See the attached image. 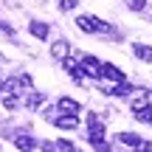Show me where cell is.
<instances>
[{
  "instance_id": "cell-4",
  "label": "cell",
  "mask_w": 152,
  "mask_h": 152,
  "mask_svg": "<svg viewBox=\"0 0 152 152\" xmlns=\"http://www.w3.org/2000/svg\"><path fill=\"white\" fill-rule=\"evenodd\" d=\"M102 79L113 82V85H118V82H127V76L118 71L115 65H102Z\"/></svg>"
},
{
  "instance_id": "cell-14",
  "label": "cell",
  "mask_w": 152,
  "mask_h": 152,
  "mask_svg": "<svg viewBox=\"0 0 152 152\" xmlns=\"http://www.w3.org/2000/svg\"><path fill=\"white\" fill-rule=\"evenodd\" d=\"M127 6H130L132 11H144V6H147V0H124Z\"/></svg>"
},
{
  "instance_id": "cell-1",
  "label": "cell",
  "mask_w": 152,
  "mask_h": 152,
  "mask_svg": "<svg viewBox=\"0 0 152 152\" xmlns=\"http://www.w3.org/2000/svg\"><path fill=\"white\" fill-rule=\"evenodd\" d=\"M76 26H79L82 31H87V34H99V31L110 34V31H113L107 23H102L99 17H90V14H79V17H76Z\"/></svg>"
},
{
  "instance_id": "cell-16",
  "label": "cell",
  "mask_w": 152,
  "mask_h": 152,
  "mask_svg": "<svg viewBox=\"0 0 152 152\" xmlns=\"http://www.w3.org/2000/svg\"><path fill=\"white\" fill-rule=\"evenodd\" d=\"M135 152H152V144H149V141H141V144L135 147Z\"/></svg>"
},
{
  "instance_id": "cell-2",
  "label": "cell",
  "mask_w": 152,
  "mask_h": 152,
  "mask_svg": "<svg viewBox=\"0 0 152 152\" xmlns=\"http://www.w3.org/2000/svg\"><path fill=\"white\" fill-rule=\"evenodd\" d=\"M79 65H82V71H85V76H90V79H102V62H99L96 56H82Z\"/></svg>"
},
{
  "instance_id": "cell-15",
  "label": "cell",
  "mask_w": 152,
  "mask_h": 152,
  "mask_svg": "<svg viewBox=\"0 0 152 152\" xmlns=\"http://www.w3.org/2000/svg\"><path fill=\"white\" fill-rule=\"evenodd\" d=\"M76 3H79V0H59V11H71V9H76Z\"/></svg>"
},
{
  "instance_id": "cell-19",
  "label": "cell",
  "mask_w": 152,
  "mask_h": 152,
  "mask_svg": "<svg viewBox=\"0 0 152 152\" xmlns=\"http://www.w3.org/2000/svg\"><path fill=\"white\" fill-rule=\"evenodd\" d=\"M76 152H79V149H76Z\"/></svg>"
},
{
  "instance_id": "cell-3",
  "label": "cell",
  "mask_w": 152,
  "mask_h": 152,
  "mask_svg": "<svg viewBox=\"0 0 152 152\" xmlns=\"http://www.w3.org/2000/svg\"><path fill=\"white\" fill-rule=\"evenodd\" d=\"M68 54H71V42H68V39H56V42L51 45V56H54V59L65 62Z\"/></svg>"
},
{
  "instance_id": "cell-10",
  "label": "cell",
  "mask_w": 152,
  "mask_h": 152,
  "mask_svg": "<svg viewBox=\"0 0 152 152\" xmlns=\"http://www.w3.org/2000/svg\"><path fill=\"white\" fill-rule=\"evenodd\" d=\"M42 102H45L42 93H31V96L26 99V107H28V110H39V107H42Z\"/></svg>"
},
{
  "instance_id": "cell-6",
  "label": "cell",
  "mask_w": 152,
  "mask_h": 152,
  "mask_svg": "<svg viewBox=\"0 0 152 152\" xmlns=\"http://www.w3.org/2000/svg\"><path fill=\"white\" fill-rule=\"evenodd\" d=\"M59 110H62V113H68V115H79V102L71 99V96H62L59 99Z\"/></svg>"
},
{
  "instance_id": "cell-17",
  "label": "cell",
  "mask_w": 152,
  "mask_h": 152,
  "mask_svg": "<svg viewBox=\"0 0 152 152\" xmlns=\"http://www.w3.org/2000/svg\"><path fill=\"white\" fill-rule=\"evenodd\" d=\"M96 147V152H110V144H104V141H99V144H93Z\"/></svg>"
},
{
  "instance_id": "cell-8",
  "label": "cell",
  "mask_w": 152,
  "mask_h": 152,
  "mask_svg": "<svg viewBox=\"0 0 152 152\" xmlns=\"http://www.w3.org/2000/svg\"><path fill=\"white\" fill-rule=\"evenodd\" d=\"M56 127H59V130H76V127H79V118H76V115H59V118L54 121Z\"/></svg>"
},
{
  "instance_id": "cell-18",
  "label": "cell",
  "mask_w": 152,
  "mask_h": 152,
  "mask_svg": "<svg viewBox=\"0 0 152 152\" xmlns=\"http://www.w3.org/2000/svg\"><path fill=\"white\" fill-rule=\"evenodd\" d=\"M3 85H6V82H3V76H0V90H3Z\"/></svg>"
},
{
  "instance_id": "cell-7",
  "label": "cell",
  "mask_w": 152,
  "mask_h": 152,
  "mask_svg": "<svg viewBox=\"0 0 152 152\" xmlns=\"http://www.w3.org/2000/svg\"><path fill=\"white\" fill-rule=\"evenodd\" d=\"M14 147L20 152H31L34 147H37V141H34L31 135H14Z\"/></svg>"
},
{
  "instance_id": "cell-11",
  "label": "cell",
  "mask_w": 152,
  "mask_h": 152,
  "mask_svg": "<svg viewBox=\"0 0 152 152\" xmlns=\"http://www.w3.org/2000/svg\"><path fill=\"white\" fill-rule=\"evenodd\" d=\"M135 113V118L138 121H144V124H152V104H147V107H141V110H132Z\"/></svg>"
},
{
  "instance_id": "cell-9",
  "label": "cell",
  "mask_w": 152,
  "mask_h": 152,
  "mask_svg": "<svg viewBox=\"0 0 152 152\" xmlns=\"http://www.w3.org/2000/svg\"><path fill=\"white\" fill-rule=\"evenodd\" d=\"M132 54H135L138 59H144V62H149V65H152V48H149V45H144V42L132 45Z\"/></svg>"
},
{
  "instance_id": "cell-12",
  "label": "cell",
  "mask_w": 152,
  "mask_h": 152,
  "mask_svg": "<svg viewBox=\"0 0 152 152\" xmlns=\"http://www.w3.org/2000/svg\"><path fill=\"white\" fill-rule=\"evenodd\" d=\"M118 141L127 144V147H138V144H141V138H138L135 132H118Z\"/></svg>"
},
{
  "instance_id": "cell-13",
  "label": "cell",
  "mask_w": 152,
  "mask_h": 152,
  "mask_svg": "<svg viewBox=\"0 0 152 152\" xmlns=\"http://www.w3.org/2000/svg\"><path fill=\"white\" fill-rule=\"evenodd\" d=\"M54 147H56V152H76V147H73L71 141H56Z\"/></svg>"
},
{
  "instance_id": "cell-5",
  "label": "cell",
  "mask_w": 152,
  "mask_h": 152,
  "mask_svg": "<svg viewBox=\"0 0 152 152\" xmlns=\"http://www.w3.org/2000/svg\"><path fill=\"white\" fill-rule=\"evenodd\" d=\"M28 34L37 37V39H45L51 34V28H48V23H42V20H31L28 23Z\"/></svg>"
}]
</instances>
